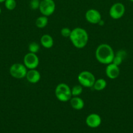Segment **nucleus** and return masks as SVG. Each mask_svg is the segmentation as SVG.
Segmentation results:
<instances>
[{
    "label": "nucleus",
    "mask_w": 133,
    "mask_h": 133,
    "mask_svg": "<svg viewBox=\"0 0 133 133\" xmlns=\"http://www.w3.org/2000/svg\"><path fill=\"white\" fill-rule=\"evenodd\" d=\"M40 49V45L37 42H31L28 45V51L30 53H37Z\"/></svg>",
    "instance_id": "19"
},
{
    "label": "nucleus",
    "mask_w": 133,
    "mask_h": 133,
    "mask_svg": "<svg viewBox=\"0 0 133 133\" xmlns=\"http://www.w3.org/2000/svg\"><path fill=\"white\" fill-rule=\"evenodd\" d=\"M98 24H99V25H100V26H102V25H104V21H103L102 19H101V20H100V22H99V23H98Z\"/></svg>",
    "instance_id": "23"
},
{
    "label": "nucleus",
    "mask_w": 133,
    "mask_h": 133,
    "mask_svg": "<svg viewBox=\"0 0 133 133\" xmlns=\"http://www.w3.org/2000/svg\"><path fill=\"white\" fill-rule=\"evenodd\" d=\"M125 13V6L122 3L117 2L111 6L109 15L113 19H119L122 18Z\"/></svg>",
    "instance_id": "7"
},
{
    "label": "nucleus",
    "mask_w": 133,
    "mask_h": 133,
    "mask_svg": "<svg viewBox=\"0 0 133 133\" xmlns=\"http://www.w3.org/2000/svg\"><path fill=\"white\" fill-rule=\"evenodd\" d=\"M48 18L45 16H40L38 17L35 20V25L39 29H43L48 25Z\"/></svg>",
    "instance_id": "17"
},
{
    "label": "nucleus",
    "mask_w": 133,
    "mask_h": 133,
    "mask_svg": "<svg viewBox=\"0 0 133 133\" xmlns=\"http://www.w3.org/2000/svg\"><path fill=\"white\" fill-rule=\"evenodd\" d=\"M56 8V3L53 0H41L39 9L42 15L48 17L54 13Z\"/></svg>",
    "instance_id": "6"
},
{
    "label": "nucleus",
    "mask_w": 133,
    "mask_h": 133,
    "mask_svg": "<svg viewBox=\"0 0 133 133\" xmlns=\"http://www.w3.org/2000/svg\"><path fill=\"white\" fill-rule=\"evenodd\" d=\"M126 53L125 51L124 50L118 51L115 54L113 61H112V63L117 65V66H119L120 65L122 64L124 58L126 57Z\"/></svg>",
    "instance_id": "15"
},
{
    "label": "nucleus",
    "mask_w": 133,
    "mask_h": 133,
    "mask_svg": "<svg viewBox=\"0 0 133 133\" xmlns=\"http://www.w3.org/2000/svg\"><path fill=\"white\" fill-rule=\"evenodd\" d=\"M83 92V87L79 85H75L71 88V93L72 97H76V96H80Z\"/></svg>",
    "instance_id": "18"
},
{
    "label": "nucleus",
    "mask_w": 133,
    "mask_h": 133,
    "mask_svg": "<svg viewBox=\"0 0 133 133\" xmlns=\"http://www.w3.org/2000/svg\"><path fill=\"white\" fill-rule=\"evenodd\" d=\"M77 79L81 86L85 88H91L95 83V77L91 71H82L78 74Z\"/></svg>",
    "instance_id": "4"
},
{
    "label": "nucleus",
    "mask_w": 133,
    "mask_h": 133,
    "mask_svg": "<svg viewBox=\"0 0 133 133\" xmlns=\"http://www.w3.org/2000/svg\"><path fill=\"white\" fill-rule=\"evenodd\" d=\"M27 81L31 84H36L40 81L41 79V75L40 72L36 69L27 70V74L26 76Z\"/></svg>",
    "instance_id": "12"
},
{
    "label": "nucleus",
    "mask_w": 133,
    "mask_h": 133,
    "mask_svg": "<svg viewBox=\"0 0 133 133\" xmlns=\"http://www.w3.org/2000/svg\"><path fill=\"white\" fill-rule=\"evenodd\" d=\"M4 3L5 8L9 10H13L16 6V0H5Z\"/></svg>",
    "instance_id": "20"
},
{
    "label": "nucleus",
    "mask_w": 133,
    "mask_h": 133,
    "mask_svg": "<svg viewBox=\"0 0 133 133\" xmlns=\"http://www.w3.org/2000/svg\"><path fill=\"white\" fill-rule=\"evenodd\" d=\"M40 1L39 0H31L29 3V6L32 10H37L39 9Z\"/></svg>",
    "instance_id": "21"
},
{
    "label": "nucleus",
    "mask_w": 133,
    "mask_h": 133,
    "mask_svg": "<svg viewBox=\"0 0 133 133\" xmlns=\"http://www.w3.org/2000/svg\"><path fill=\"white\" fill-rule=\"evenodd\" d=\"M5 1V0H0V3H4Z\"/></svg>",
    "instance_id": "24"
},
{
    "label": "nucleus",
    "mask_w": 133,
    "mask_h": 133,
    "mask_svg": "<svg viewBox=\"0 0 133 133\" xmlns=\"http://www.w3.org/2000/svg\"><path fill=\"white\" fill-rule=\"evenodd\" d=\"M106 75L110 79H116L119 76L120 69L119 67L113 63H110L106 65L105 69Z\"/></svg>",
    "instance_id": "11"
},
{
    "label": "nucleus",
    "mask_w": 133,
    "mask_h": 133,
    "mask_svg": "<svg viewBox=\"0 0 133 133\" xmlns=\"http://www.w3.org/2000/svg\"><path fill=\"white\" fill-rule=\"evenodd\" d=\"M102 123L101 117L96 113L89 114L86 119V123L89 127L95 129L99 127Z\"/></svg>",
    "instance_id": "10"
},
{
    "label": "nucleus",
    "mask_w": 133,
    "mask_h": 133,
    "mask_svg": "<svg viewBox=\"0 0 133 133\" xmlns=\"http://www.w3.org/2000/svg\"><path fill=\"white\" fill-rule=\"evenodd\" d=\"M86 21L91 24H98L102 19V16L100 12L95 9H90L85 14Z\"/></svg>",
    "instance_id": "9"
},
{
    "label": "nucleus",
    "mask_w": 133,
    "mask_h": 133,
    "mask_svg": "<svg viewBox=\"0 0 133 133\" xmlns=\"http://www.w3.org/2000/svg\"><path fill=\"white\" fill-rule=\"evenodd\" d=\"M54 42L51 35L48 34H44L40 38V44L43 48L46 49H50L53 47Z\"/></svg>",
    "instance_id": "14"
},
{
    "label": "nucleus",
    "mask_w": 133,
    "mask_h": 133,
    "mask_svg": "<svg viewBox=\"0 0 133 133\" xmlns=\"http://www.w3.org/2000/svg\"><path fill=\"white\" fill-rule=\"evenodd\" d=\"M107 87L106 81L102 78L96 79L94 83L93 88L96 91H102L105 89Z\"/></svg>",
    "instance_id": "16"
},
{
    "label": "nucleus",
    "mask_w": 133,
    "mask_h": 133,
    "mask_svg": "<svg viewBox=\"0 0 133 133\" xmlns=\"http://www.w3.org/2000/svg\"><path fill=\"white\" fill-rule=\"evenodd\" d=\"M72 45L77 49H82L87 45L89 41V35L87 31L82 27L73 29L69 36Z\"/></svg>",
    "instance_id": "2"
},
{
    "label": "nucleus",
    "mask_w": 133,
    "mask_h": 133,
    "mask_svg": "<svg viewBox=\"0 0 133 133\" xmlns=\"http://www.w3.org/2000/svg\"><path fill=\"white\" fill-rule=\"evenodd\" d=\"M72 30L69 27H63L61 30V35L65 38H69Z\"/></svg>",
    "instance_id": "22"
},
{
    "label": "nucleus",
    "mask_w": 133,
    "mask_h": 133,
    "mask_svg": "<svg viewBox=\"0 0 133 133\" xmlns=\"http://www.w3.org/2000/svg\"><path fill=\"white\" fill-rule=\"evenodd\" d=\"M1 7H0V14H1Z\"/></svg>",
    "instance_id": "25"
},
{
    "label": "nucleus",
    "mask_w": 133,
    "mask_h": 133,
    "mask_svg": "<svg viewBox=\"0 0 133 133\" xmlns=\"http://www.w3.org/2000/svg\"><path fill=\"white\" fill-rule=\"evenodd\" d=\"M95 58L100 64L108 65L112 63L115 52L113 48L108 44H101L98 45L95 50Z\"/></svg>",
    "instance_id": "1"
},
{
    "label": "nucleus",
    "mask_w": 133,
    "mask_h": 133,
    "mask_svg": "<svg viewBox=\"0 0 133 133\" xmlns=\"http://www.w3.org/2000/svg\"><path fill=\"white\" fill-rule=\"evenodd\" d=\"M39 1H41V0H39Z\"/></svg>",
    "instance_id": "27"
},
{
    "label": "nucleus",
    "mask_w": 133,
    "mask_h": 133,
    "mask_svg": "<svg viewBox=\"0 0 133 133\" xmlns=\"http://www.w3.org/2000/svg\"><path fill=\"white\" fill-rule=\"evenodd\" d=\"M39 58L36 53H27L23 57V64L28 70L36 69L39 65Z\"/></svg>",
    "instance_id": "8"
},
{
    "label": "nucleus",
    "mask_w": 133,
    "mask_h": 133,
    "mask_svg": "<svg viewBox=\"0 0 133 133\" xmlns=\"http://www.w3.org/2000/svg\"><path fill=\"white\" fill-rule=\"evenodd\" d=\"M55 96L57 100L61 102H67L71 99V88L65 83H59L55 88Z\"/></svg>",
    "instance_id": "3"
},
{
    "label": "nucleus",
    "mask_w": 133,
    "mask_h": 133,
    "mask_svg": "<svg viewBox=\"0 0 133 133\" xmlns=\"http://www.w3.org/2000/svg\"><path fill=\"white\" fill-rule=\"evenodd\" d=\"M130 1H131V2H133V0H129Z\"/></svg>",
    "instance_id": "26"
},
{
    "label": "nucleus",
    "mask_w": 133,
    "mask_h": 133,
    "mask_svg": "<svg viewBox=\"0 0 133 133\" xmlns=\"http://www.w3.org/2000/svg\"><path fill=\"white\" fill-rule=\"evenodd\" d=\"M27 72V69L23 64L14 63L10 66L9 68V74L17 79H22L26 77Z\"/></svg>",
    "instance_id": "5"
},
{
    "label": "nucleus",
    "mask_w": 133,
    "mask_h": 133,
    "mask_svg": "<svg viewBox=\"0 0 133 133\" xmlns=\"http://www.w3.org/2000/svg\"><path fill=\"white\" fill-rule=\"evenodd\" d=\"M69 102H70V105L72 108L76 110H82L85 106L84 101L79 96L72 97Z\"/></svg>",
    "instance_id": "13"
}]
</instances>
